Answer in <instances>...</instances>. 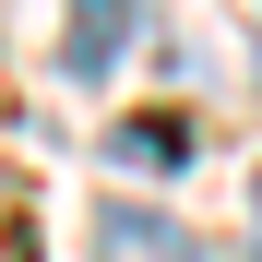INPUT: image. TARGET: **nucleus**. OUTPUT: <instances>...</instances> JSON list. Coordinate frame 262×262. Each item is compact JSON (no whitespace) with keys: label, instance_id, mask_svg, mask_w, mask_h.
Wrapping results in <instances>:
<instances>
[{"label":"nucleus","instance_id":"nucleus-1","mask_svg":"<svg viewBox=\"0 0 262 262\" xmlns=\"http://www.w3.org/2000/svg\"><path fill=\"white\" fill-rule=\"evenodd\" d=\"M131 36V0H72V72H107Z\"/></svg>","mask_w":262,"mask_h":262},{"label":"nucleus","instance_id":"nucleus-2","mask_svg":"<svg viewBox=\"0 0 262 262\" xmlns=\"http://www.w3.org/2000/svg\"><path fill=\"white\" fill-rule=\"evenodd\" d=\"M107 155H119V167H179V155H191V119H119Z\"/></svg>","mask_w":262,"mask_h":262},{"label":"nucleus","instance_id":"nucleus-3","mask_svg":"<svg viewBox=\"0 0 262 262\" xmlns=\"http://www.w3.org/2000/svg\"><path fill=\"white\" fill-rule=\"evenodd\" d=\"M96 250H131V262H167L179 238H167V214H131V203H107V214H96Z\"/></svg>","mask_w":262,"mask_h":262},{"label":"nucleus","instance_id":"nucleus-4","mask_svg":"<svg viewBox=\"0 0 262 262\" xmlns=\"http://www.w3.org/2000/svg\"><path fill=\"white\" fill-rule=\"evenodd\" d=\"M250 214H262V191H250Z\"/></svg>","mask_w":262,"mask_h":262}]
</instances>
